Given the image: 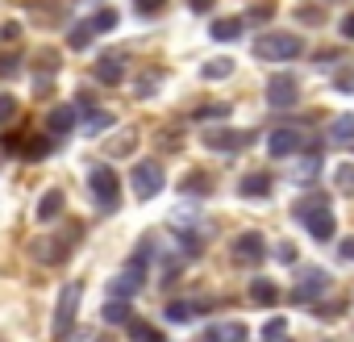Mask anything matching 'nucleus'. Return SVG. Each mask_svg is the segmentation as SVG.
<instances>
[{
	"label": "nucleus",
	"mask_w": 354,
	"mask_h": 342,
	"mask_svg": "<svg viewBox=\"0 0 354 342\" xmlns=\"http://www.w3.org/2000/svg\"><path fill=\"white\" fill-rule=\"evenodd\" d=\"M292 217L317 238V242H329L333 238V230H337V217H333V205L325 201V197H304V201H296V209H292Z\"/></svg>",
	"instance_id": "nucleus-1"
},
{
	"label": "nucleus",
	"mask_w": 354,
	"mask_h": 342,
	"mask_svg": "<svg viewBox=\"0 0 354 342\" xmlns=\"http://www.w3.org/2000/svg\"><path fill=\"white\" fill-rule=\"evenodd\" d=\"M300 51H304V38H296L288 30H271V34L254 38V59H263V63H292V59H300Z\"/></svg>",
	"instance_id": "nucleus-2"
},
{
	"label": "nucleus",
	"mask_w": 354,
	"mask_h": 342,
	"mask_svg": "<svg viewBox=\"0 0 354 342\" xmlns=\"http://www.w3.org/2000/svg\"><path fill=\"white\" fill-rule=\"evenodd\" d=\"M88 192H92V201H96L100 213H117L121 209V184H117V171L113 167L96 163L88 171Z\"/></svg>",
	"instance_id": "nucleus-3"
},
{
	"label": "nucleus",
	"mask_w": 354,
	"mask_h": 342,
	"mask_svg": "<svg viewBox=\"0 0 354 342\" xmlns=\"http://www.w3.org/2000/svg\"><path fill=\"white\" fill-rule=\"evenodd\" d=\"M162 184H167V171H162L158 159H138V163H133V171H129V188H133L138 201H154V197L162 192Z\"/></svg>",
	"instance_id": "nucleus-4"
},
{
	"label": "nucleus",
	"mask_w": 354,
	"mask_h": 342,
	"mask_svg": "<svg viewBox=\"0 0 354 342\" xmlns=\"http://www.w3.org/2000/svg\"><path fill=\"white\" fill-rule=\"evenodd\" d=\"M80 300H84V284L71 280V284L59 292V305H55V317H50V334H55V338H67V334H71L75 313H80Z\"/></svg>",
	"instance_id": "nucleus-5"
},
{
	"label": "nucleus",
	"mask_w": 354,
	"mask_h": 342,
	"mask_svg": "<svg viewBox=\"0 0 354 342\" xmlns=\"http://www.w3.org/2000/svg\"><path fill=\"white\" fill-rule=\"evenodd\" d=\"M296 100H300V84H296V75H288V71H275V75L267 80V109L283 113V109H292Z\"/></svg>",
	"instance_id": "nucleus-6"
},
{
	"label": "nucleus",
	"mask_w": 354,
	"mask_h": 342,
	"mask_svg": "<svg viewBox=\"0 0 354 342\" xmlns=\"http://www.w3.org/2000/svg\"><path fill=\"white\" fill-rule=\"evenodd\" d=\"M142 284H146V263H142V259H129V263H125V271L109 280V296L133 300V296L142 292Z\"/></svg>",
	"instance_id": "nucleus-7"
},
{
	"label": "nucleus",
	"mask_w": 354,
	"mask_h": 342,
	"mask_svg": "<svg viewBox=\"0 0 354 342\" xmlns=\"http://www.w3.org/2000/svg\"><path fill=\"white\" fill-rule=\"evenodd\" d=\"M201 142H205L209 150H217V154H234V150H246V146L254 142V134H250V129H205Z\"/></svg>",
	"instance_id": "nucleus-8"
},
{
	"label": "nucleus",
	"mask_w": 354,
	"mask_h": 342,
	"mask_svg": "<svg viewBox=\"0 0 354 342\" xmlns=\"http://www.w3.org/2000/svg\"><path fill=\"white\" fill-rule=\"evenodd\" d=\"M325 288H329V271H325V267H300V271H296V292H292V296H296V305H313Z\"/></svg>",
	"instance_id": "nucleus-9"
},
{
	"label": "nucleus",
	"mask_w": 354,
	"mask_h": 342,
	"mask_svg": "<svg viewBox=\"0 0 354 342\" xmlns=\"http://www.w3.org/2000/svg\"><path fill=\"white\" fill-rule=\"evenodd\" d=\"M80 234V230H75ZM75 234L67 238V234H46V238H38L34 242V259L38 263H63L71 251H75Z\"/></svg>",
	"instance_id": "nucleus-10"
},
{
	"label": "nucleus",
	"mask_w": 354,
	"mask_h": 342,
	"mask_svg": "<svg viewBox=\"0 0 354 342\" xmlns=\"http://www.w3.org/2000/svg\"><path fill=\"white\" fill-rule=\"evenodd\" d=\"M263 259H267V238H263V234H242V238H234V263L254 267V263H263Z\"/></svg>",
	"instance_id": "nucleus-11"
},
{
	"label": "nucleus",
	"mask_w": 354,
	"mask_h": 342,
	"mask_svg": "<svg viewBox=\"0 0 354 342\" xmlns=\"http://www.w3.org/2000/svg\"><path fill=\"white\" fill-rule=\"evenodd\" d=\"M267 150H271L275 159L300 154V150H304V134H300V129H288V125H283V129H271V134H267Z\"/></svg>",
	"instance_id": "nucleus-12"
},
{
	"label": "nucleus",
	"mask_w": 354,
	"mask_h": 342,
	"mask_svg": "<svg viewBox=\"0 0 354 342\" xmlns=\"http://www.w3.org/2000/svg\"><path fill=\"white\" fill-rule=\"evenodd\" d=\"M92 75L100 80V84H109V88H117L121 80H125V55H104L96 67H92Z\"/></svg>",
	"instance_id": "nucleus-13"
},
{
	"label": "nucleus",
	"mask_w": 354,
	"mask_h": 342,
	"mask_svg": "<svg viewBox=\"0 0 354 342\" xmlns=\"http://www.w3.org/2000/svg\"><path fill=\"white\" fill-rule=\"evenodd\" d=\"M75 113H80V105H55L50 117H46V129H50L55 138L71 134V129H75Z\"/></svg>",
	"instance_id": "nucleus-14"
},
{
	"label": "nucleus",
	"mask_w": 354,
	"mask_h": 342,
	"mask_svg": "<svg viewBox=\"0 0 354 342\" xmlns=\"http://www.w3.org/2000/svg\"><path fill=\"white\" fill-rule=\"evenodd\" d=\"M201 342H246V325L242 321H221V325H209L201 334Z\"/></svg>",
	"instance_id": "nucleus-15"
},
{
	"label": "nucleus",
	"mask_w": 354,
	"mask_h": 342,
	"mask_svg": "<svg viewBox=\"0 0 354 342\" xmlns=\"http://www.w3.org/2000/svg\"><path fill=\"white\" fill-rule=\"evenodd\" d=\"M238 192L242 197H271V176H267V171H246V176L238 180Z\"/></svg>",
	"instance_id": "nucleus-16"
},
{
	"label": "nucleus",
	"mask_w": 354,
	"mask_h": 342,
	"mask_svg": "<svg viewBox=\"0 0 354 342\" xmlns=\"http://www.w3.org/2000/svg\"><path fill=\"white\" fill-rule=\"evenodd\" d=\"M100 317L109 325H129L133 321V300H121V296H109V305L100 309Z\"/></svg>",
	"instance_id": "nucleus-17"
},
{
	"label": "nucleus",
	"mask_w": 354,
	"mask_h": 342,
	"mask_svg": "<svg viewBox=\"0 0 354 342\" xmlns=\"http://www.w3.org/2000/svg\"><path fill=\"white\" fill-rule=\"evenodd\" d=\"M59 213H63V192H59V188H46V192L38 197V209H34V217H38V222H55Z\"/></svg>",
	"instance_id": "nucleus-18"
},
{
	"label": "nucleus",
	"mask_w": 354,
	"mask_h": 342,
	"mask_svg": "<svg viewBox=\"0 0 354 342\" xmlns=\"http://www.w3.org/2000/svg\"><path fill=\"white\" fill-rule=\"evenodd\" d=\"M242 26H246L242 17H217V21L209 26V38H213V42H234V38L242 34Z\"/></svg>",
	"instance_id": "nucleus-19"
},
{
	"label": "nucleus",
	"mask_w": 354,
	"mask_h": 342,
	"mask_svg": "<svg viewBox=\"0 0 354 342\" xmlns=\"http://www.w3.org/2000/svg\"><path fill=\"white\" fill-rule=\"evenodd\" d=\"M234 71H238V63H234V59H209V63H201V75H205V80H213V84H217V80H230Z\"/></svg>",
	"instance_id": "nucleus-20"
},
{
	"label": "nucleus",
	"mask_w": 354,
	"mask_h": 342,
	"mask_svg": "<svg viewBox=\"0 0 354 342\" xmlns=\"http://www.w3.org/2000/svg\"><path fill=\"white\" fill-rule=\"evenodd\" d=\"M321 176V150H304L296 163V180H317Z\"/></svg>",
	"instance_id": "nucleus-21"
},
{
	"label": "nucleus",
	"mask_w": 354,
	"mask_h": 342,
	"mask_svg": "<svg viewBox=\"0 0 354 342\" xmlns=\"http://www.w3.org/2000/svg\"><path fill=\"white\" fill-rule=\"evenodd\" d=\"M250 300L267 309V305H275V300H279V288H275L271 280H250Z\"/></svg>",
	"instance_id": "nucleus-22"
},
{
	"label": "nucleus",
	"mask_w": 354,
	"mask_h": 342,
	"mask_svg": "<svg viewBox=\"0 0 354 342\" xmlns=\"http://www.w3.org/2000/svg\"><path fill=\"white\" fill-rule=\"evenodd\" d=\"M92 38H96L92 21H80V26H71V34H67V46H71V51H88V46H92Z\"/></svg>",
	"instance_id": "nucleus-23"
},
{
	"label": "nucleus",
	"mask_w": 354,
	"mask_h": 342,
	"mask_svg": "<svg viewBox=\"0 0 354 342\" xmlns=\"http://www.w3.org/2000/svg\"><path fill=\"white\" fill-rule=\"evenodd\" d=\"M113 125H117V117H113V113L92 109V113H88V121H84V134H88V138H96V134H104V129H113Z\"/></svg>",
	"instance_id": "nucleus-24"
},
{
	"label": "nucleus",
	"mask_w": 354,
	"mask_h": 342,
	"mask_svg": "<svg viewBox=\"0 0 354 342\" xmlns=\"http://www.w3.org/2000/svg\"><path fill=\"white\" fill-rule=\"evenodd\" d=\"M329 138H333V142H342V146H350V142H354V117H350V113L333 117V125H329Z\"/></svg>",
	"instance_id": "nucleus-25"
},
{
	"label": "nucleus",
	"mask_w": 354,
	"mask_h": 342,
	"mask_svg": "<svg viewBox=\"0 0 354 342\" xmlns=\"http://www.w3.org/2000/svg\"><path fill=\"white\" fill-rule=\"evenodd\" d=\"M192 313H196V309H192L188 300H171V305H162V317H167L171 325H184V321H192Z\"/></svg>",
	"instance_id": "nucleus-26"
},
{
	"label": "nucleus",
	"mask_w": 354,
	"mask_h": 342,
	"mask_svg": "<svg viewBox=\"0 0 354 342\" xmlns=\"http://www.w3.org/2000/svg\"><path fill=\"white\" fill-rule=\"evenodd\" d=\"M333 188L346 192V197H354V163H337L333 167Z\"/></svg>",
	"instance_id": "nucleus-27"
},
{
	"label": "nucleus",
	"mask_w": 354,
	"mask_h": 342,
	"mask_svg": "<svg viewBox=\"0 0 354 342\" xmlns=\"http://www.w3.org/2000/svg\"><path fill=\"white\" fill-rule=\"evenodd\" d=\"M88 21H92V30H96V34H109V30H117V21H121V17H117V9H100V13H92Z\"/></svg>",
	"instance_id": "nucleus-28"
},
{
	"label": "nucleus",
	"mask_w": 354,
	"mask_h": 342,
	"mask_svg": "<svg viewBox=\"0 0 354 342\" xmlns=\"http://www.w3.org/2000/svg\"><path fill=\"white\" fill-rule=\"evenodd\" d=\"M230 113H234L230 105H221V100H213V105H201V109H196L192 117H196V121H221V117H230Z\"/></svg>",
	"instance_id": "nucleus-29"
},
{
	"label": "nucleus",
	"mask_w": 354,
	"mask_h": 342,
	"mask_svg": "<svg viewBox=\"0 0 354 342\" xmlns=\"http://www.w3.org/2000/svg\"><path fill=\"white\" fill-rule=\"evenodd\" d=\"M184 192H188V197H196V192L209 197V192H213V180H209V176H188V180H184Z\"/></svg>",
	"instance_id": "nucleus-30"
},
{
	"label": "nucleus",
	"mask_w": 354,
	"mask_h": 342,
	"mask_svg": "<svg viewBox=\"0 0 354 342\" xmlns=\"http://www.w3.org/2000/svg\"><path fill=\"white\" fill-rule=\"evenodd\" d=\"M17 117V96H9V92H0V125H9Z\"/></svg>",
	"instance_id": "nucleus-31"
},
{
	"label": "nucleus",
	"mask_w": 354,
	"mask_h": 342,
	"mask_svg": "<svg viewBox=\"0 0 354 342\" xmlns=\"http://www.w3.org/2000/svg\"><path fill=\"white\" fill-rule=\"evenodd\" d=\"M283 334H288V321H283V317H271V321L263 325V338H267V342H279Z\"/></svg>",
	"instance_id": "nucleus-32"
},
{
	"label": "nucleus",
	"mask_w": 354,
	"mask_h": 342,
	"mask_svg": "<svg viewBox=\"0 0 354 342\" xmlns=\"http://www.w3.org/2000/svg\"><path fill=\"white\" fill-rule=\"evenodd\" d=\"M129 334H133L138 342H158V334H154L146 321H129Z\"/></svg>",
	"instance_id": "nucleus-33"
},
{
	"label": "nucleus",
	"mask_w": 354,
	"mask_h": 342,
	"mask_svg": "<svg viewBox=\"0 0 354 342\" xmlns=\"http://www.w3.org/2000/svg\"><path fill=\"white\" fill-rule=\"evenodd\" d=\"M296 21H304V26H321L325 13H321V9H296Z\"/></svg>",
	"instance_id": "nucleus-34"
},
{
	"label": "nucleus",
	"mask_w": 354,
	"mask_h": 342,
	"mask_svg": "<svg viewBox=\"0 0 354 342\" xmlns=\"http://www.w3.org/2000/svg\"><path fill=\"white\" fill-rule=\"evenodd\" d=\"M133 5H138V13H146V17H150V13H158V9L167 5V0H133Z\"/></svg>",
	"instance_id": "nucleus-35"
},
{
	"label": "nucleus",
	"mask_w": 354,
	"mask_h": 342,
	"mask_svg": "<svg viewBox=\"0 0 354 342\" xmlns=\"http://www.w3.org/2000/svg\"><path fill=\"white\" fill-rule=\"evenodd\" d=\"M17 55H5V59H0V75H17Z\"/></svg>",
	"instance_id": "nucleus-36"
},
{
	"label": "nucleus",
	"mask_w": 354,
	"mask_h": 342,
	"mask_svg": "<svg viewBox=\"0 0 354 342\" xmlns=\"http://www.w3.org/2000/svg\"><path fill=\"white\" fill-rule=\"evenodd\" d=\"M0 38H5V42H9V46H13V42H17V38H21V26H17V21H9V26H5V30H0Z\"/></svg>",
	"instance_id": "nucleus-37"
},
{
	"label": "nucleus",
	"mask_w": 354,
	"mask_h": 342,
	"mask_svg": "<svg viewBox=\"0 0 354 342\" xmlns=\"http://www.w3.org/2000/svg\"><path fill=\"white\" fill-rule=\"evenodd\" d=\"M271 13H275L271 5H259V9H250V21H271Z\"/></svg>",
	"instance_id": "nucleus-38"
},
{
	"label": "nucleus",
	"mask_w": 354,
	"mask_h": 342,
	"mask_svg": "<svg viewBox=\"0 0 354 342\" xmlns=\"http://www.w3.org/2000/svg\"><path fill=\"white\" fill-rule=\"evenodd\" d=\"M337 255H342V259H350V263H354V238H342V242H337Z\"/></svg>",
	"instance_id": "nucleus-39"
},
{
	"label": "nucleus",
	"mask_w": 354,
	"mask_h": 342,
	"mask_svg": "<svg viewBox=\"0 0 354 342\" xmlns=\"http://www.w3.org/2000/svg\"><path fill=\"white\" fill-rule=\"evenodd\" d=\"M154 84H158V71H154V75H146V80H142V84H138V92H142V96H146V92H154Z\"/></svg>",
	"instance_id": "nucleus-40"
},
{
	"label": "nucleus",
	"mask_w": 354,
	"mask_h": 342,
	"mask_svg": "<svg viewBox=\"0 0 354 342\" xmlns=\"http://www.w3.org/2000/svg\"><path fill=\"white\" fill-rule=\"evenodd\" d=\"M342 38H350V42H354V13H350V17H342Z\"/></svg>",
	"instance_id": "nucleus-41"
},
{
	"label": "nucleus",
	"mask_w": 354,
	"mask_h": 342,
	"mask_svg": "<svg viewBox=\"0 0 354 342\" xmlns=\"http://www.w3.org/2000/svg\"><path fill=\"white\" fill-rule=\"evenodd\" d=\"M317 313H321V317H337V313H342V305H337V300H333V305H321V309H317Z\"/></svg>",
	"instance_id": "nucleus-42"
},
{
	"label": "nucleus",
	"mask_w": 354,
	"mask_h": 342,
	"mask_svg": "<svg viewBox=\"0 0 354 342\" xmlns=\"http://www.w3.org/2000/svg\"><path fill=\"white\" fill-rule=\"evenodd\" d=\"M213 9V0H192V13H209Z\"/></svg>",
	"instance_id": "nucleus-43"
}]
</instances>
